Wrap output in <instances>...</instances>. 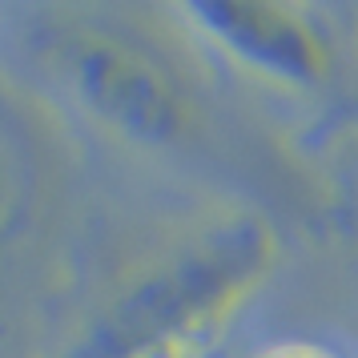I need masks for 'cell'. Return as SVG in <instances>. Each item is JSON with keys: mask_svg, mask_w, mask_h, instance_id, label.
Listing matches in <instances>:
<instances>
[{"mask_svg": "<svg viewBox=\"0 0 358 358\" xmlns=\"http://www.w3.org/2000/svg\"><path fill=\"white\" fill-rule=\"evenodd\" d=\"M266 358H334V355H326L318 346H278V350H270Z\"/></svg>", "mask_w": 358, "mask_h": 358, "instance_id": "obj_4", "label": "cell"}, {"mask_svg": "<svg viewBox=\"0 0 358 358\" xmlns=\"http://www.w3.org/2000/svg\"><path fill=\"white\" fill-rule=\"evenodd\" d=\"M57 69L73 101L137 145H173L194 129V101L162 57L129 36L77 24L57 41Z\"/></svg>", "mask_w": 358, "mask_h": 358, "instance_id": "obj_2", "label": "cell"}, {"mask_svg": "<svg viewBox=\"0 0 358 358\" xmlns=\"http://www.w3.org/2000/svg\"><path fill=\"white\" fill-rule=\"evenodd\" d=\"M278 238L258 213H213L141 258L105 294L65 358H194L258 294Z\"/></svg>", "mask_w": 358, "mask_h": 358, "instance_id": "obj_1", "label": "cell"}, {"mask_svg": "<svg viewBox=\"0 0 358 358\" xmlns=\"http://www.w3.org/2000/svg\"><path fill=\"white\" fill-rule=\"evenodd\" d=\"M178 17L226 61L282 89H314L330 77L334 52L322 29L290 4L270 0H194Z\"/></svg>", "mask_w": 358, "mask_h": 358, "instance_id": "obj_3", "label": "cell"}]
</instances>
